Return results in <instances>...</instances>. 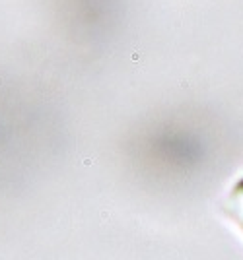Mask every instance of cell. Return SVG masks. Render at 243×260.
I'll return each mask as SVG.
<instances>
[{"label": "cell", "instance_id": "obj_1", "mask_svg": "<svg viewBox=\"0 0 243 260\" xmlns=\"http://www.w3.org/2000/svg\"><path fill=\"white\" fill-rule=\"evenodd\" d=\"M226 212L235 221V225L243 231V177L232 186L228 200H226Z\"/></svg>", "mask_w": 243, "mask_h": 260}]
</instances>
